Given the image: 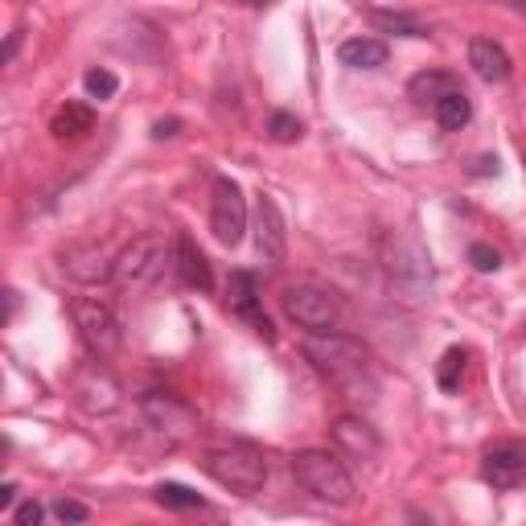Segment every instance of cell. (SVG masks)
I'll return each instance as SVG.
<instances>
[{
    "instance_id": "1",
    "label": "cell",
    "mask_w": 526,
    "mask_h": 526,
    "mask_svg": "<svg viewBox=\"0 0 526 526\" xmlns=\"http://www.w3.org/2000/svg\"><path fill=\"white\" fill-rule=\"evenodd\" d=\"M383 268H387V284L399 300L407 305H420V300L432 296L436 288V272H432V259L424 251V243L407 231H395L387 235L383 243Z\"/></svg>"
},
{
    "instance_id": "2",
    "label": "cell",
    "mask_w": 526,
    "mask_h": 526,
    "mask_svg": "<svg viewBox=\"0 0 526 526\" xmlns=\"http://www.w3.org/2000/svg\"><path fill=\"white\" fill-rule=\"evenodd\" d=\"M300 354H305V362L317 374H325V379L337 383V387H354L358 379H366V370H370V350L358 342V337L333 333V329L309 333Z\"/></svg>"
},
{
    "instance_id": "3",
    "label": "cell",
    "mask_w": 526,
    "mask_h": 526,
    "mask_svg": "<svg viewBox=\"0 0 526 526\" xmlns=\"http://www.w3.org/2000/svg\"><path fill=\"white\" fill-rule=\"evenodd\" d=\"M292 477L305 494H313L317 502H329V506H354V498H358V485H354L346 461L337 453H325V448H305V453H296Z\"/></svg>"
},
{
    "instance_id": "4",
    "label": "cell",
    "mask_w": 526,
    "mask_h": 526,
    "mask_svg": "<svg viewBox=\"0 0 526 526\" xmlns=\"http://www.w3.org/2000/svg\"><path fill=\"white\" fill-rule=\"evenodd\" d=\"M202 473L214 477L222 490L231 494H259L263 481H268V461H263V453L255 444H218V448H206L202 453Z\"/></svg>"
},
{
    "instance_id": "5",
    "label": "cell",
    "mask_w": 526,
    "mask_h": 526,
    "mask_svg": "<svg viewBox=\"0 0 526 526\" xmlns=\"http://www.w3.org/2000/svg\"><path fill=\"white\" fill-rule=\"evenodd\" d=\"M280 305H284V317L309 333H325V329H337L342 321V300H337L329 288L313 284V280H300V284H288L280 292Z\"/></svg>"
},
{
    "instance_id": "6",
    "label": "cell",
    "mask_w": 526,
    "mask_h": 526,
    "mask_svg": "<svg viewBox=\"0 0 526 526\" xmlns=\"http://www.w3.org/2000/svg\"><path fill=\"white\" fill-rule=\"evenodd\" d=\"M169 259H173V247L161 235H140L116 255V272H111V280H116L120 288L140 292L165 272Z\"/></svg>"
},
{
    "instance_id": "7",
    "label": "cell",
    "mask_w": 526,
    "mask_h": 526,
    "mask_svg": "<svg viewBox=\"0 0 526 526\" xmlns=\"http://www.w3.org/2000/svg\"><path fill=\"white\" fill-rule=\"evenodd\" d=\"M140 416L165 444H185L198 432V411L185 403L177 391H148L140 399Z\"/></svg>"
},
{
    "instance_id": "8",
    "label": "cell",
    "mask_w": 526,
    "mask_h": 526,
    "mask_svg": "<svg viewBox=\"0 0 526 526\" xmlns=\"http://www.w3.org/2000/svg\"><path fill=\"white\" fill-rule=\"evenodd\" d=\"M70 317H74V329L83 333V342H87L99 358H107V354L120 350L124 325H120L116 309H111L107 300H99V296H79V300L70 305Z\"/></svg>"
},
{
    "instance_id": "9",
    "label": "cell",
    "mask_w": 526,
    "mask_h": 526,
    "mask_svg": "<svg viewBox=\"0 0 526 526\" xmlns=\"http://www.w3.org/2000/svg\"><path fill=\"white\" fill-rule=\"evenodd\" d=\"M70 399L79 403L87 416H107L120 407V383L103 362H83L70 374Z\"/></svg>"
},
{
    "instance_id": "10",
    "label": "cell",
    "mask_w": 526,
    "mask_h": 526,
    "mask_svg": "<svg viewBox=\"0 0 526 526\" xmlns=\"http://www.w3.org/2000/svg\"><path fill=\"white\" fill-rule=\"evenodd\" d=\"M210 231L222 247H239L247 235V202L235 177L214 181V202H210Z\"/></svg>"
},
{
    "instance_id": "11",
    "label": "cell",
    "mask_w": 526,
    "mask_h": 526,
    "mask_svg": "<svg viewBox=\"0 0 526 526\" xmlns=\"http://www.w3.org/2000/svg\"><path fill=\"white\" fill-rule=\"evenodd\" d=\"M58 259H62V272L70 280H79V284H103V280H111V272H116V259H111V251L103 243H95V239L70 243Z\"/></svg>"
},
{
    "instance_id": "12",
    "label": "cell",
    "mask_w": 526,
    "mask_h": 526,
    "mask_svg": "<svg viewBox=\"0 0 526 526\" xmlns=\"http://www.w3.org/2000/svg\"><path fill=\"white\" fill-rule=\"evenodd\" d=\"M481 481L494 485V490H518L526 481V444H518V440L494 444L490 453L481 457Z\"/></svg>"
},
{
    "instance_id": "13",
    "label": "cell",
    "mask_w": 526,
    "mask_h": 526,
    "mask_svg": "<svg viewBox=\"0 0 526 526\" xmlns=\"http://www.w3.org/2000/svg\"><path fill=\"white\" fill-rule=\"evenodd\" d=\"M255 251L263 263H284L288 255V222L276 206V198L259 194V206H255Z\"/></svg>"
},
{
    "instance_id": "14",
    "label": "cell",
    "mask_w": 526,
    "mask_h": 526,
    "mask_svg": "<svg viewBox=\"0 0 526 526\" xmlns=\"http://www.w3.org/2000/svg\"><path fill=\"white\" fill-rule=\"evenodd\" d=\"M227 305H231L235 317H243L263 337V342H276V329H272L268 313L259 309V280L251 272H231V280H227Z\"/></svg>"
},
{
    "instance_id": "15",
    "label": "cell",
    "mask_w": 526,
    "mask_h": 526,
    "mask_svg": "<svg viewBox=\"0 0 526 526\" xmlns=\"http://www.w3.org/2000/svg\"><path fill=\"white\" fill-rule=\"evenodd\" d=\"M329 436H333V444H337V453H346V457H354V461H374L379 457V448H383V440H379V432H374L362 416H333L329 420Z\"/></svg>"
},
{
    "instance_id": "16",
    "label": "cell",
    "mask_w": 526,
    "mask_h": 526,
    "mask_svg": "<svg viewBox=\"0 0 526 526\" xmlns=\"http://www.w3.org/2000/svg\"><path fill=\"white\" fill-rule=\"evenodd\" d=\"M469 66H473V74L481 83H506L510 74H514V62H510V54H506V46L502 42H494V37H473L469 42Z\"/></svg>"
},
{
    "instance_id": "17",
    "label": "cell",
    "mask_w": 526,
    "mask_h": 526,
    "mask_svg": "<svg viewBox=\"0 0 526 526\" xmlns=\"http://www.w3.org/2000/svg\"><path fill=\"white\" fill-rule=\"evenodd\" d=\"M173 268H177V276H181L185 288H194V292H210L214 288L210 259L198 251V243L190 235H177L173 239Z\"/></svg>"
},
{
    "instance_id": "18",
    "label": "cell",
    "mask_w": 526,
    "mask_h": 526,
    "mask_svg": "<svg viewBox=\"0 0 526 526\" xmlns=\"http://www.w3.org/2000/svg\"><path fill=\"white\" fill-rule=\"evenodd\" d=\"M337 58H342V66H350V70H379V66H387L391 50H387V42H379V37H350V42L337 46Z\"/></svg>"
},
{
    "instance_id": "19",
    "label": "cell",
    "mask_w": 526,
    "mask_h": 526,
    "mask_svg": "<svg viewBox=\"0 0 526 526\" xmlns=\"http://www.w3.org/2000/svg\"><path fill=\"white\" fill-rule=\"evenodd\" d=\"M453 91H461L457 87V79L448 70H420V74H411V83H407V95L416 99V103H440L444 95H453Z\"/></svg>"
},
{
    "instance_id": "20",
    "label": "cell",
    "mask_w": 526,
    "mask_h": 526,
    "mask_svg": "<svg viewBox=\"0 0 526 526\" xmlns=\"http://www.w3.org/2000/svg\"><path fill=\"white\" fill-rule=\"evenodd\" d=\"M95 128V111L87 107V103H62L58 111H54V120H50V132L58 136V140H79V136H87Z\"/></svg>"
},
{
    "instance_id": "21",
    "label": "cell",
    "mask_w": 526,
    "mask_h": 526,
    "mask_svg": "<svg viewBox=\"0 0 526 526\" xmlns=\"http://www.w3.org/2000/svg\"><path fill=\"white\" fill-rule=\"evenodd\" d=\"M432 111H436V124H440L444 132H461V128L473 120V103H469V95H465V91L444 95Z\"/></svg>"
},
{
    "instance_id": "22",
    "label": "cell",
    "mask_w": 526,
    "mask_h": 526,
    "mask_svg": "<svg viewBox=\"0 0 526 526\" xmlns=\"http://www.w3.org/2000/svg\"><path fill=\"white\" fill-rule=\"evenodd\" d=\"M465 350L461 346H453V350H444V358H440V366H436V383H440V391H461V379H465Z\"/></svg>"
},
{
    "instance_id": "23",
    "label": "cell",
    "mask_w": 526,
    "mask_h": 526,
    "mask_svg": "<svg viewBox=\"0 0 526 526\" xmlns=\"http://www.w3.org/2000/svg\"><path fill=\"white\" fill-rule=\"evenodd\" d=\"M153 494H157V502H161L165 510H202V494H194L190 485H177V481H161Z\"/></svg>"
},
{
    "instance_id": "24",
    "label": "cell",
    "mask_w": 526,
    "mask_h": 526,
    "mask_svg": "<svg viewBox=\"0 0 526 526\" xmlns=\"http://www.w3.org/2000/svg\"><path fill=\"white\" fill-rule=\"evenodd\" d=\"M370 21L387 29V33H403V37H428V29L416 21V17H407V13H387V9H370Z\"/></svg>"
},
{
    "instance_id": "25",
    "label": "cell",
    "mask_w": 526,
    "mask_h": 526,
    "mask_svg": "<svg viewBox=\"0 0 526 526\" xmlns=\"http://www.w3.org/2000/svg\"><path fill=\"white\" fill-rule=\"evenodd\" d=\"M300 136H305V124H300L292 111H272V116H268V140H276V144H296Z\"/></svg>"
},
{
    "instance_id": "26",
    "label": "cell",
    "mask_w": 526,
    "mask_h": 526,
    "mask_svg": "<svg viewBox=\"0 0 526 526\" xmlns=\"http://www.w3.org/2000/svg\"><path fill=\"white\" fill-rule=\"evenodd\" d=\"M83 87H87V95H91V99H111V95L120 91V79H116L111 70L95 66V70H87V74H83Z\"/></svg>"
},
{
    "instance_id": "27",
    "label": "cell",
    "mask_w": 526,
    "mask_h": 526,
    "mask_svg": "<svg viewBox=\"0 0 526 526\" xmlns=\"http://www.w3.org/2000/svg\"><path fill=\"white\" fill-rule=\"evenodd\" d=\"M54 518L58 522H91V506L87 502H74V498H54Z\"/></svg>"
},
{
    "instance_id": "28",
    "label": "cell",
    "mask_w": 526,
    "mask_h": 526,
    "mask_svg": "<svg viewBox=\"0 0 526 526\" xmlns=\"http://www.w3.org/2000/svg\"><path fill=\"white\" fill-rule=\"evenodd\" d=\"M469 263H473L477 272L490 276V272H498V268H502V255H498L490 243H473V247H469Z\"/></svg>"
},
{
    "instance_id": "29",
    "label": "cell",
    "mask_w": 526,
    "mask_h": 526,
    "mask_svg": "<svg viewBox=\"0 0 526 526\" xmlns=\"http://www.w3.org/2000/svg\"><path fill=\"white\" fill-rule=\"evenodd\" d=\"M42 506H37V502H21L17 510H13V518H17V526H37V522H42Z\"/></svg>"
},
{
    "instance_id": "30",
    "label": "cell",
    "mask_w": 526,
    "mask_h": 526,
    "mask_svg": "<svg viewBox=\"0 0 526 526\" xmlns=\"http://www.w3.org/2000/svg\"><path fill=\"white\" fill-rule=\"evenodd\" d=\"M177 128H181V120H157V124H153V136L165 140V136H177Z\"/></svg>"
},
{
    "instance_id": "31",
    "label": "cell",
    "mask_w": 526,
    "mask_h": 526,
    "mask_svg": "<svg viewBox=\"0 0 526 526\" xmlns=\"http://www.w3.org/2000/svg\"><path fill=\"white\" fill-rule=\"evenodd\" d=\"M17 502V485L13 481H5V485H0V510H9Z\"/></svg>"
},
{
    "instance_id": "32",
    "label": "cell",
    "mask_w": 526,
    "mask_h": 526,
    "mask_svg": "<svg viewBox=\"0 0 526 526\" xmlns=\"http://www.w3.org/2000/svg\"><path fill=\"white\" fill-rule=\"evenodd\" d=\"M17 46H21V29H17V33H9V42H5V62H13Z\"/></svg>"
},
{
    "instance_id": "33",
    "label": "cell",
    "mask_w": 526,
    "mask_h": 526,
    "mask_svg": "<svg viewBox=\"0 0 526 526\" xmlns=\"http://www.w3.org/2000/svg\"><path fill=\"white\" fill-rule=\"evenodd\" d=\"M231 5H243V9H268L276 0H231Z\"/></svg>"
},
{
    "instance_id": "34",
    "label": "cell",
    "mask_w": 526,
    "mask_h": 526,
    "mask_svg": "<svg viewBox=\"0 0 526 526\" xmlns=\"http://www.w3.org/2000/svg\"><path fill=\"white\" fill-rule=\"evenodd\" d=\"M477 173H498V157H481V161H477Z\"/></svg>"
},
{
    "instance_id": "35",
    "label": "cell",
    "mask_w": 526,
    "mask_h": 526,
    "mask_svg": "<svg viewBox=\"0 0 526 526\" xmlns=\"http://www.w3.org/2000/svg\"><path fill=\"white\" fill-rule=\"evenodd\" d=\"M522 173H526V161H522Z\"/></svg>"
}]
</instances>
